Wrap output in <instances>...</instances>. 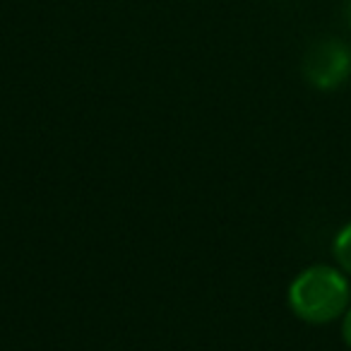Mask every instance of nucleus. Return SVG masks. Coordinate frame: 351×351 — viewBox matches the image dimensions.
<instances>
[{
  "instance_id": "obj_1",
  "label": "nucleus",
  "mask_w": 351,
  "mask_h": 351,
  "mask_svg": "<svg viewBox=\"0 0 351 351\" xmlns=\"http://www.w3.org/2000/svg\"><path fill=\"white\" fill-rule=\"evenodd\" d=\"M287 301L291 313L308 325L341 320L351 303V279L337 265H311L289 284Z\"/></svg>"
},
{
  "instance_id": "obj_2",
  "label": "nucleus",
  "mask_w": 351,
  "mask_h": 351,
  "mask_svg": "<svg viewBox=\"0 0 351 351\" xmlns=\"http://www.w3.org/2000/svg\"><path fill=\"white\" fill-rule=\"evenodd\" d=\"M303 75L317 89H335L351 75V51L337 39H322L306 53Z\"/></svg>"
},
{
  "instance_id": "obj_3",
  "label": "nucleus",
  "mask_w": 351,
  "mask_h": 351,
  "mask_svg": "<svg viewBox=\"0 0 351 351\" xmlns=\"http://www.w3.org/2000/svg\"><path fill=\"white\" fill-rule=\"evenodd\" d=\"M332 258L337 267L351 279V221H346L332 239Z\"/></svg>"
},
{
  "instance_id": "obj_4",
  "label": "nucleus",
  "mask_w": 351,
  "mask_h": 351,
  "mask_svg": "<svg viewBox=\"0 0 351 351\" xmlns=\"http://www.w3.org/2000/svg\"><path fill=\"white\" fill-rule=\"evenodd\" d=\"M339 332H341V339H344V344L351 349V303H349V308H346L344 315H341V320H339Z\"/></svg>"
},
{
  "instance_id": "obj_5",
  "label": "nucleus",
  "mask_w": 351,
  "mask_h": 351,
  "mask_svg": "<svg viewBox=\"0 0 351 351\" xmlns=\"http://www.w3.org/2000/svg\"><path fill=\"white\" fill-rule=\"evenodd\" d=\"M346 22H349V27H351V0H346Z\"/></svg>"
}]
</instances>
